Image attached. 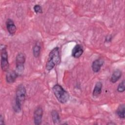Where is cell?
I'll list each match as a JSON object with an SVG mask.
<instances>
[{"label":"cell","instance_id":"2","mask_svg":"<svg viewBox=\"0 0 125 125\" xmlns=\"http://www.w3.org/2000/svg\"><path fill=\"white\" fill-rule=\"evenodd\" d=\"M61 61L59 49L58 47L54 48L49 53L47 62L46 64V69L51 70L55 65L58 64Z\"/></svg>","mask_w":125,"mask_h":125},{"label":"cell","instance_id":"4","mask_svg":"<svg viewBox=\"0 0 125 125\" xmlns=\"http://www.w3.org/2000/svg\"><path fill=\"white\" fill-rule=\"evenodd\" d=\"M0 64L1 68L3 71H7L9 69V64L8 60V53L6 50V47L5 45H1L0 51Z\"/></svg>","mask_w":125,"mask_h":125},{"label":"cell","instance_id":"18","mask_svg":"<svg viewBox=\"0 0 125 125\" xmlns=\"http://www.w3.org/2000/svg\"><path fill=\"white\" fill-rule=\"evenodd\" d=\"M0 124L1 125H4V119L3 118V117L2 116V115H0Z\"/></svg>","mask_w":125,"mask_h":125},{"label":"cell","instance_id":"12","mask_svg":"<svg viewBox=\"0 0 125 125\" xmlns=\"http://www.w3.org/2000/svg\"><path fill=\"white\" fill-rule=\"evenodd\" d=\"M103 87V84L101 82H97L95 85L93 91V96L94 97H97L100 95L102 92Z\"/></svg>","mask_w":125,"mask_h":125},{"label":"cell","instance_id":"16","mask_svg":"<svg viewBox=\"0 0 125 125\" xmlns=\"http://www.w3.org/2000/svg\"><path fill=\"white\" fill-rule=\"evenodd\" d=\"M125 90V81L123 80L121 83H120L117 88V91L119 92H123Z\"/></svg>","mask_w":125,"mask_h":125},{"label":"cell","instance_id":"3","mask_svg":"<svg viewBox=\"0 0 125 125\" xmlns=\"http://www.w3.org/2000/svg\"><path fill=\"white\" fill-rule=\"evenodd\" d=\"M53 93L57 100L62 104L66 103L69 99V95L61 85L56 84L52 88Z\"/></svg>","mask_w":125,"mask_h":125},{"label":"cell","instance_id":"11","mask_svg":"<svg viewBox=\"0 0 125 125\" xmlns=\"http://www.w3.org/2000/svg\"><path fill=\"white\" fill-rule=\"evenodd\" d=\"M122 71L120 69L115 70L112 73L110 78V81L112 83H115L122 76Z\"/></svg>","mask_w":125,"mask_h":125},{"label":"cell","instance_id":"19","mask_svg":"<svg viewBox=\"0 0 125 125\" xmlns=\"http://www.w3.org/2000/svg\"><path fill=\"white\" fill-rule=\"evenodd\" d=\"M111 39H112V38H111V36L110 35V36H107L105 38V41L107 42H109L111 41Z\"/></svg>","mask_w":125,"mask_h":125},{"label":"cell","instance_id":"14","mask_svg":"<svg viewBox=\"0 0 125 125\" xmlns=\"http://www.w3.org/2000/svg\"><path fill=\"white\" fill-rule=\"evenodd\" d=\"M51 116L54 124L58 125L60 123L61 120L59 114L56 110H53L51 112Z\"/></svg>","mask_w":125,"mask_h":125},{"label":"cell","instance_id":"1","mask_svg":"<svg viewBox=\"0 0 125 125\" xmlns=\"http://www.w3.org/2000/svg\"><path fill=\"white\" fill-rule=\"evenodd\" d=\"M26 96V91L25 87L22 84H20L16 90V99L13 106L15 112H19L21 110V104L25 100Z\"/></svg>","mask_w":125,"mask_h":125},{"label":"cell","instance_id":"5","mask_svg":"<svg viewBox=\"0 0 125 125\" xmlns=\"http://www.w3.org/2000/svg\"><path fill=\"white\" fill-rule=\"evenodd\" d=\"M25 62V56L21 52L19 53L16 58V72L18 74H21L24 70V64Z\"/></svg>","mask_w":125,"mask_h":125},{"label":"cell","instance_id":"7","mask_svg":"<svg viewBox=\"0 0 125 125\" xmlns=\"http://www.w3.org/2000/svg\"><path fill=\"white\" fill-rule=\"evenodd\" d=\"M6 25L9 33L11 35H14L16 32V26L13 21L11 19H8L6 21Z\"/></svg>","mask_w":125,"mask_h":125},{"label":"cell","instance_id":"6","mask_svg":"<svg viewBox=\"0 0 125 125\" xmlns=\"http://www.w3.org/2000/svg\"><path fill=\"white\" fill-rule=\"evenodd\" d=\"M43 115V110L41 106H38L35 110L34 113V124L37 125L41 124Z\"/></svg>","mask_w":125,"mask_h":125},{"label":"cell","instance_id":"8","mask_svg":"<svg viewBox=\"0 0 125 125\" xmlns=\"http://www.w3.org/2000/svg\"><path fill=\"white\" fill-rule=\"evenodd\" d=\"M104 63V61L103 59L101 58L95 60L94 61H93L92 64V69L93 71L95 73L99 72L100 70Z\"/></svg>","mask_w":125,"mask_h":125},{"label":"cell","instance_id":"15","mask_svg":"<svg viewBox=\"0 0 125 125\" xmlns=\"http://www.w3.org/2000/svg\"><path fill=\"white\" fill-rule=\"evenodd\" d=\"M116 113L118 116L122 119L125 118V104H120L117 109Z\"/></svg>","mask_w":125,"mask_h":125},{"label":"cell","instance_id":"9","mask_svg":"<svg viewBox=\"0 0 125 125\" xmlns=\"http://www.w3.org/2000/svg\"><path fill=\"white\" fill-rule=\"evenodd\" d=\"M83 49L80 44H76L72 50V56L75 58H79L83 54Z\"/></svg>","mask_w":125,"mask_h":125},{"label":"cell","instance_id":"13","mask_svg":"<svg viewBox=\"0 0 125 125\" xmlns=\"http://www.w3.org/2000/svg\"><path fill=\"white\" fill-rule=\"evenodd\" d=\"M41 45L40 44V42H37L33 48V53L34 56L36 58L40 56V52H41Z\"/></svg>","mask_w":125,"mask_h":125},{"label":"cell","instance_id":"17","mask_svg":"<svg viewBox=\"0 0 125 125\" xmlns=\"http://www.w3.org/2000/svg\"><path fill=\"white\" fill-rule=\"evenodd\" d=\"M34 10L36 13H42V9L41 5L39 4H36L34 6Z\"/></svg>","mask_w":125,"mask_h":125},{"label":"cell","instance_id":"10","mask_svg":"<svg viewBox=\"0 0 125 125\" xmlns=\"http://www.w3.org/2000/svg\"><path fill=\"white\" fill-rule=\"evenodd\" d=\"M19 74L16 72V71H9L6 75V80L8 83H13L15 82Z\"/></svg>","mask_w":125,"mask_h":125}]
</instances>
